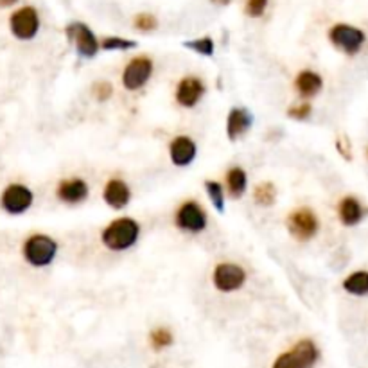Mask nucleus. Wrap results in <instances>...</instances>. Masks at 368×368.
I'll use <instances>...</instances> for the list:
<instances>
[{
	"mask_svg": "<svg viewBox=\"0 0 368 368\" xmlns=\"http://www.w3.org/2000/svg\"><path fill=\"white\" fill-rule=\"evenodd\" d=\"M212 284L221 293L237 291L246 284V269L236 262H219L212 271Z\"/></svg>",
	"mask_w": 368,
	"mask_h": 368,
	"instance_id": "7",
	"label": "nucleus"
},
{
	"mask_svg": "<svg viewBox=\"0 0 368 368\" xmlns=\"http://www.w3.org/2000/svg\"><path fill=\"white\" fill-rule=\"evenodd\" d=\"M140 237V225L133 217H117L104 227L101 243L112 252H126L137 245Z\"/></svg>",
	"mask_w": 368,
	"mask_h": 368,
	"instance_id": "1",
	"label": "nucleus"
},
{
	"mask_svg": "<svg viewBox=\"0 0 368 368\" xmlns=\"http://www.w3.org/2000/svg\"><path fill=\"white\" fill-rule=\"evenodd\" d=\"M365 214H367V210L354 196H345L338 204V219L343 227H358L359 223L363 221Z\"/></svg>",
	"mask_w": 368,
	"mask_h": 368,
	"instance_id": "17",
	"label": "nucleus"
},
{
	"mask_svg": "<svg viewBox=\"0 0 368 368\" xmlns=\"http://www.w3.org/2000/svg\"><path fill=\"white\" fill-rule=\"evenodd\" d=\"M133 25H135L138 31L149 33V31H155V29L158 27V20L149 13H140L133 19Z\"/></svg>",
	"mask_w": 368,
	"mask_h": 368,
	"instance_id": "26",
	"label": "nucleus"
},
{
	"mask_svg": "<svg viewBox=\"0 0 368 368\" xmlns=\"http://www.w3.org/2000/svg\"><path fill=\"white\" fill-rule=\"evenodd\" d=\"M320 359V350L317 343L309 338L300 340L295 343L291 350L282 352L275 359L271 368H312Z\"/></svg>",
	"mask_w": 368,
	"mask_h": 368,
	"instance_id": "2",
	"label": "nucleus"
},
{
	"mask_svg": "<svg viewBox=\"0 0 368 368\" xmlns=\"http://www.w3.org/2000/svg\"><path fill=\"white\" fill-rule=\"evenodd\" d=\"M205 189H207L208 199H210V204L214 205L217 212L223 214L225 212V191H223V185L219 182H214V180H207L205 182Z\"/></svg>",
	"mask_w": 368,
	"mask_h": 368,
	"instance_id": "22",
	"label": "nucleus"
},
{
	"mask_svg": "<svg viewBox=\"0 0 368 368\" xmlns=\"http://www.w3.org/2000/svg\"><path fill=\"white\" fill-rule=\"evenodd\" d=\"M90 187L83 178H66L58 184L56 194L63 204H81L88 198Z\"/></svg>",
	"mask_w": 368,
	"mask_h": 368,
	"instance_id": "16",
	"label": "nucleus"
},
{
	"mask_svg": "<svg viewBox=\"0 0 368 368\" xmlns=\"http://www.w3.org/2000/svg\"><path fill=\"white\" fill-rule=\"evenodd\" d=\"M33 191L25 187L22 184H11L8 189L2 193V208H4L8 214H13V216H19V214H24L25 210L31 208L33 205Z\"/></svg>",
	"mask_w": 368,
	"mask_h": 368,
	"instance_id": "11",
	"label": "nucleus"
},
{
	"mask_svg": "<svg viewBox=\"0 0 368 368\" xmlns=\"http://www.w3.org/2000/svg\"><path fill=\"white\" fill-rule=\"evenodd\" d=\"M101 47L104 51H130V49L137 47V42L121 38V36H108L101 42Z\"/></svg>",
	"mask_w": 368,
	"mask_h": 368,
	"instance_id": "25",
	"label": "nucleus"
},
{
	"mask_svg": "<svg viewBox=\"0 0 368 368\" xmlns=\"http://www.w3.org/2000/svg\"><path fill=\"white\" fill-rule=\"evenodd\" d=\"M11 33L19 40H33L38 34L40 16L34 8H22L14 11L10 20Z\"/></svg>",
	"mask_w": 368,
	"mask_h": 368,
	"instance_id": "10",
	"label": "nucleus"
},
{
	"mask_svg": "<svg viewBox=\"0 0 368 368\" xmlns=\"http://www.w3.org/2000/svg\"><path fill=\"white\" fill-rule=\"evenodd\" d=\"M58 255V243L47 234H33L24 243V259L34 268L52 265Z\"/></svg>",
	"mask_w": 368,
	"mask_h": 368,
	"instance_id": "3",
	"label": "nucleus"
},
{
	"mask_svg": "<svg viewBox=\"0 0 368 368\" xmlns=\"http://www.w3.org/2000/svg\"><path fill=\"white\" fill-rule=\"evenodd\" d=\"M175 341V336L171 332L169 329H165V327H156L149 332V345H151L153 350H162L171 347Z\"/></svg>",
	"mask_w": 368,
	"mask_h": 368,
	"instance_id": "23",
	"label": "nucleus"
},
{
	"mask_svg": "<svg viewBox=\"0 0 368 368\" xmlns=\"http://www.w3.org/2000/svg\"><path fill=\"white\" fill-rule=\"evenodd\" d=\"M343 289L352 297H367L368 295V271L367 269H358L354 273H350L343 280Z\"/></svg>",
	"mask_w": 368,
	"mask_h": 368,
	"instance_id": "20",
	"label": "nucleus"
},
{
	"mask_svg": "<svg viewBox=\"0 0 368 368\" xmlns=\"http://www.w3.org/2000/svg\"><path fill=\"white\" fill-rule=\"evenodd\" d=\"M66 38L76 45V51L81 58H95L99 52V40L95 38L94 31L86 24L72 22L65 29Z\"/></svg>",
	"mask_w": 368,
	"mask_h": 368,
	"instance_id": "8",
	"label": "nucleus"
},
{
	"mask_svg": "<svg viewBox=\"0 0 368 368\" xmlns=\"http://www.w3.org/2000/svg\"><path fill=\"white\" fill-rule=\"evenodd\" d=\"M184 47H187L189 51L196 52L199 56H212L214 54V40L210 36H204V38L189 40V42L184 43Z\"/></svg>",
	"mask_w": 368,
	"mask_h": 368,
	"instance_id": "24",
	"label": "nucleus"
},
{
	"mask_svg": "<svg viewBox=\"0 0 368 368\" xmlns=\"http://www.w3.org/2000/svg\"><path fill=\"white\" fill-rule=\"evenodd\" d=\"M225 180H227V189L232 198H241L243 194L246 193V187H248V175H246V171L243 169V167L236 165V167L228 169Z\"/></svg>",
	"mask_w": 368,
	"mask_h": 368,
	"instance_id": "19",
	"label": "nucleus"
},
{
	"mask_svg": "<svg viewBox=\"0 0 368 368\" xmlns=\"http://www.w3.org/2000/svg\"><path fill=\"white\" fill-rule=\"evenodd\" d=\"M329 40L341 52L349 54V56H356L363 49L365 42H367V34L354 25L336 24L329 31Z\"/></svg>",
	"mask_w": 368,
	"mask_h": 368,
	"instance_id": "5",
	"label": "nucleus"
},
{
	"mask_svg": "<svg viewBox=\"0 0 368 368\" xmlns=\"http://www.w3.org/2000/svg\"><path fill=\"white\" fill-rule=\"evenodd\" d=\"M311 114H312V106L309 103L295 104V106H291V108L288 110L289 117L297 119V121H306Z\"/></svg>",
	"mask_w": 368,
	"mask_h": 368,
	"instance_id": "28",
	"label": "nucleus"
},
{
	"mask_svg": "<svg viewBox=\"0 0 368 368\" xmlns=\"http://www.w3.org/2000/svg\"><path fill=\"white\" fill-rule=\"evenodd\" d=\"M14 2H16V0H0V8H10Z\"/></svg>",
	"mask_w": 368,
	"mask_h": 368,
	"instance_id": "31",
	"label": "nucleus"
},
{
	"mask_svg": "<svg viewBox=\"0 0 368 368\" xmlns=\"http://www.w3.org/2000/svg\"><path fill=\"white\" fill-rule=\"evenodd\" d=\"M268 8V0H246V14L252 19L262 16Z\"/></svg>",
	"mask_w": 368,
	"mask_h": 368,
	"instance_id": "27",
	"label": "nucleus"
},
{
	"mask_svg": "<svg viewBox=\"0 0 368 368\" xmlns=\"http://www.w3.org/2000/svg\"><path fill=\"white\" fill-rule=\"evenodd\" d=\"M153 60L147 56H137L133 58L132 62L124 66L123 72V86L130 92L140 90L142 86H146V83L151 79L153 76Z\"/></svg>",
	"mask_w": 368,
	"mask_h": 368,
	"instance_id": "9",
	"label": "nucleus"
},
{
	"mask_svg": "<svg viewBox=\"0 0 368 368\" xmlns=\"http://www.w3.org/2000/svg\"><path fill=\"white\" fill-rule=\"evenodd\" d=\"M323 88V79H321L320 74L312 71H302L298 72L297 77H295V90L297 94L302 97V99H312L317 97L318 94Z\"/></svg>",
	"mask_w": 368,
	"mask_h": 368,
	"instance_id": "18",
	"label": "nucleus"
},
{
	"mask_svg": "<svg viewBox=\"0 0 368 368\" xmlns=\"http://www.w3.org/2000/svg\"><path fill=\"white\" fill-rule=\"evenodd\" d=\"M254 124V115L248 108H243V106H234V108L228 112L227 117V137L228 140L236 142L237 138L243 137L245 133H248V130Z\"/></svg>",
	"mask_w": 368,
	"mask_h": 368,
	"instance_id": "15",
	"label": "nucleus"
},
{
	"mask_svg": "<svg viewBox=\"0 0 368 368\" xmlns=\"http://www.w3.org/2000/svg\"><path fill=\"white\" fill-rule=\"evenodd\" d=\"M175 225L180 230L199 234V232H204L207 228L208 216L201 205L189 199V201H184V204L180 205L178 210H176Z\"/></svg>",
	"mask_w": 368,
	"mask_h": 368,
	"instance_id": "6",
	"label": "nucleus"
},
{
	"mask_svg": "<svg viewBox=\"0 0 368 368\" xmlns=\"http://www.w3.org/2000/svg\"><path fill=\"white\" fill-rule=\"evenodd\" d=\"M112 94H114V86L106 83V81H101V83L94 85V95L97 101H108Z\"/></svg>",
	"mask_w": 368,
	"mask_h": 368,
	"instance_id": "29",
	"label": "nucleus"
},
{
	"mask_svg": "<svg viewBox=\"0 0 368 368\" xmlns=\"http://www.w3.org/2000/svg\"><path fill=\"white\" fill-rule=\"evenodd\" d=\"M336 146H338V151H340L341 155H343L345 158H347V160H350V158H352V151H350V149H349L350 144H349V142H347V138H345V142L343 140H338V144H336Z\"/></svg>",
	"mask_w": 368,
	"mask_h": 368,
	"instance_id": "30",
	"label": "nucleus"
},
{
	"mask_svg": "<svg viewBox=\"0 0 368 368\" xmlns=\"http://www.w3.org/2000/svg\"><path fill=\"white\" fill-rule=\"evenodd\" d=\"M104 204L114 210H123L132 201V189L130 185L121 178H112L106 182L103 191Z\"/></svg>",
	"mask_w": 368,
	"mask_h": 368,
	"instance_id": "14",
	"label": "nucleus"
},
{
	"mask_svg": "<svg viewBox=\"0 0 368 368\" xmlns=\"http://www.w3.org/2000/svg\"><path fill=\"white\" fill-rule=\"evenodd\" d=\"M286 227L297 241H311L312 237L317 236L320 230V221L315 210L309 207H302L293 210L286 219Z\"/></svg>",
	"mask_w": 368,
	"mask_h": 368,
	"instance_id": "4",
	"label": "nucleus"
},
{
	"mask_svg": "<svg viewBox=\"0 0 368 368\" xmlns=\"http://www.w3.org/2000/svg\"><path fill=\"white\" fill-rule=\"evenodd\" d=\"M214 4H219V5H227L230 4V0H212Z\"/></svg>",
	"mask_w": 368,
	"mask_h": 368,
	"instance_id": "32",
	"label": "nucleus"
},
{
	"mask_svg": "<svg viewBox=\"0 0 368 368\" xmlns=\"http://www.w3.org/2000/svg\"><path fill=\"white\" fill-rule=\"evenodd\" d=\"M254 198L255 204L260 205V207H271L277 199V189L271 182H262L255 187Z\"/></svg>",
	"mask_w": 368,
	"mask_h": 368,
	"instance_id": "21",
	"label": "nucleus"
},
{
	"mask_svg": "<svg viewBox=\"0 0 368 368\" xmlns=\"http://www.w3.org/2000/svg\"><path fill=\"white\" fill-rule=\"evenodd\" d=\"M205 92H207V86H205L204 79L196 76L182 77L176 85V103L184 108H194L199 101L204 99Z\"/></svg>",
	"mask_w": 368,
	"mask_h": 368,
	"instance_id": "12",
	"label": "nucleus"
},
{
	"mask_svg": "<svg viewBox=\"0 0 368 368\" xmlns=\"http://www.w3.org/2000/svg\"><path fill=\"white\" fill-rule=\"evenodd\" d=\"M367 156H368V147H367Z\"/></svg>",
	"mask_w": 368,
	"mask_h": 368,
	"instance_id": "33",
	"label": "nucleus"
},
{
	"mask_svg": "<svg viewBox=\"0 0 368 368\" xmlns=\"http://www.w3.org/2000/svg\"><path fill=\"white\" fill-rule=\"evenodd\" d=\"M196 155H198V146L187 135H178V137L171 140L169 156L171 162L176 167H187V165H191L194 162V158H196Z\"/></svg>",
	"mask_w": 368,
	"mask_h": 368,
	"instance_id": "13",
	"label": "nucleus"
}]
</instances>
